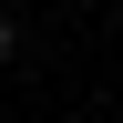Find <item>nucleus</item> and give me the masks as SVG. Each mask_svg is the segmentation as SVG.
I'll list each match as a JSON object with an SVG mask.
<instances>
[{
  "label": "nucleus",
  "instance_id": "1",
  "mask_svg": "<svg viewBox=\"0 0 123 123\" xmlns=\"http://www.w3.org/2000/svg\"><path fill=\"white\" fill-rule=\"evenodd\" d=\"M0 62H10V21H0Z\"/></svg>",
  "mask_w": 123,
  "mask_h": 123
}]
</instances>
